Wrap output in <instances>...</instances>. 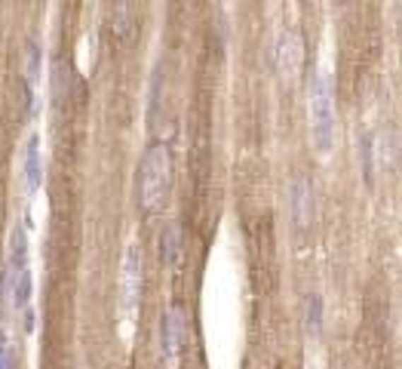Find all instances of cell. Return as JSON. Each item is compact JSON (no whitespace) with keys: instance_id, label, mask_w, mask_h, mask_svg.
<instances>
[{"instance_id":"6da1fadb","label":"cell","mask_w":402,"mask_h":369,"mask_svg":"<svg viewBox=\"0 0 402 369\" xmlns=\"http://www.w3.org/2000/svg\"><path fill=\"white\" fill-rule=\"evenodd\" d=\"M172 188V154L163 142H154L138 163V204L145 213L160 209Z\"/></svg>"},{"instance_id":"7a4b0ae2","label":"cell","mask_w":402,"mask_h":369,"mask_svg":"<svg viewBox=\"0 0 402 369\" xmlns=\"http://www.w3.org/2000/svg\"><path fill=\"white\" fill-rule=\"evenodd\" d=\"M310 105V139L317 151H329L335 142V102H332V77L326 68H319L310 81L307 93Z\"/></svg>"},{"instance_id":"3957f363","label":"cell","mask_w":402,"mask_h":369,"mask_svg":"<svg viewBox=\"0 0 402 369\" xmlns=\"http://www.w3.org/2000/svg\"><path fill=\"white\" fill-rule=\"evenodd\" d=\"M399 160H402V145H399L396 129L378 127L369 136V142H365V170L390 175L399 166Z\"/></svg>"},{"instance_id":"277c9868","label":"cell","mask_w":402,"mask_h":369,"mask_svg":"<svg viewBox=\"0 0 402 369\" xmlns=\"http://www.w3.org/2000/svg\"><path fill=\"white\" fill-rule=\"evenodd\" d=\"M273 62H276V74L285 83H292L305 68V40L295 31H280V37L273 43Z\"/></svg>"},{"instance_id":"5b68a950","label":"cell","mask_w":402,"mask_h":369,"mask_svg":"<svg viewBox=\"0 0 402 369\" xmlns=\"http://www.w3.org/2000/svg\"><path fill=\"white\" fill-rule=\"evenodd\" d=\"M120 295H123V308L136 311L138 308V295H141V250L136 243H129L123 250V262H120Z\"/></svg>"},{"instance_id":"8992f818","label":"cell","mask_w":402,"mask_h":369,"mask_svg":"<svg viewBox=\"0 0 402 369\" xmlns=\"http://www.w3.org/2000/svg\"><path fill=\"white\" fill-rule=\"evenodd\" d=\"M289 209L292 218L298 228H307L317 216V194H314V184H310L307 175H295L289 182Z\"/></svg>"},{"instance_id":"52a82bcc","label":"cell","mask_w":402,"mask_h":369,"mask_svg":"<svg viewBox=\"0 0 402 369\" xmlns=\"http://www.w3.org/2000/svg\"><path fill=\"white\" fill-rule=\"evenodd\" d=\"M22 172H25V191H28V194H37L40 182H43V157H40V136L37 133H31L28 142H25Z\"/></svg>"},{"instance_id":"ba28073f","label":"cell","mask_w":402,"mask_h":369,"mask_svg":"<svg viewBox=\"0 0 402 369\" xmlns=\"http://www.w3.org/2000/svg\"><path fill=\"white\" fill-rule=\"evenodd\" d=\"M184 341V314L182 308H169L166 320H163V354L166 360H175Z\"/></svg>"},{"instance_id":"9c48e42d","label":"cell","mask_w":402,"mask_h":369,"mask_svg":"<svg viewBox=\"0 0 402 369\" xmlns=\"http://www.w3.org/2000/svg\"><path fill=\"white\" fill-rule=\"evenodd\" d=\"M160 256H163V265L166 268H175L178 259H182V228L175 222L163 228L160 234Z\"/></svg>"},{"instance_id":"30bf717a","label":"cell","mask_w":402,"mask_h":369,"mask_svg":"<svg viewBox=\"0 0 402 369\" xmlns=\"http://www.w3.org/2000/svg\"><path fill=\"white\" fill-rule=\"evenodd\" d=\"M40 74H43V49H40L37 40H31L28 49H25V81H28L31 90L37 86Z\"/></svg>"},{"instance_id":"8fae6325","label":"cell","mask_w":402,"mask_h":369,"mask_svg":"<svg viewBox=\"0 0 402 369\" xmlns=\"http://www.w3.org/2000/svg\"><path fill=\"white\" fill-rule=\"evenodd\" d=\"M305 323H307V332H314V336L323 329V298L317 293H310L305 302Z\"/></svg>"},{"instance_id":"7c38bea8","label":"cell","mask_w":402,"mask_h":369,"mask_svg":"<svg viewBox=\"0 0 402 369\" xmlns=\"http://www.w3.org/2000/svg\"><path fill=\"white\" fill-rule=\"evenodd\" d=\"M126 16H132V6L129 4H120L117 10H114V28H117V37H126Z\"/></svg>"},{"instance_id":"4fadbf2b","label":"cell","mask_w":402,"mask_h":369,"mask_svg":"<svg viewBox=\"0 0 402 369\" xmlns=\"http://www.w3.org/2000/svg\"><path fill=\"white\" fill-rule=\"evenodd\" d=\"M0 369H13V351L10 341L4 339V332H0Z\"/></svg>"},{"instance_id":"5bb4252c","label":"cell","mask_w":402,"mask_h":369,"mask_svg":"<svg viewBox=\"0 0 402 369\" xmlns=\"http://www.w3.org/2000/svg\"><path fill=\"white\" fill-rule=\"evenodd\" d=\"M25 329H34V308H28V311H25Z\"/></svg>"},{"instance_id":"9a60e30c","label":"cell","mask_w":402,"mask_h":369,"mask_svg":"<svg viewBox=\"0 0 402 369\" xmlns=\"http://www.w3.org/2000/svg\"><path fill=\"white\" fill-rule=\"evenodd\" d=\"M307 369H317V366H307Z\"/></svg>"}]
</instances>
